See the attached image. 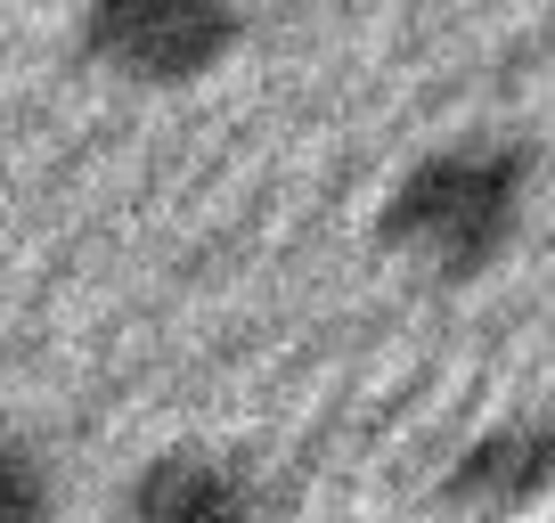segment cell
<instances>
[{"instance_id":"obj_1","label":"cell","mask_w":555,"mask_h":523,"mask_svg":"<svg viewBox=\"0 0 555 523\" xmlns=\"http://www.w3.org/2000/svg\"><path fill=\"white\" fill-rule=\"evenodd\" d=\"M539 196V148L515 131H457L392 173L376 245L425 286H482L522 245Z\"/></svg>"},{"instance_id":"obj_2","label":"cell","mask_w":555,"mask_h":523,"mask_svg":"<svg viewBox=\"0 0 555 523\" xmlns=\"http://www.w3.org/2000/svg\"><path fill=\"white\" fill-rule=\"evenodd\" d=\"M245 50V0H82V58L122 90H196Z\"/></svg>"},{"instance_id":"obj_3","label":"cell","mask_w":555,"mask_h":523,"mask_svg":"<svg viewBox=\"0 0 555 523\" xmlns=\"http://www.w3.org/2000/svg\"><path fill=\"white\" fill-rule=\"evenodd\" d=\"M555 499V434L539 409L474 425L441 467V507H457L466 523H506Z\"/></svg>"},{"instance_id":"obj_4","label":"cell","mask_w":555,"mask_h":523,"mask_svg":"<svg viewBox=\"0 0 555 523\" xmlns=\"http://www.w3.org/2000/svg\"><path fill=\"white\" fill-rule=\"evenodd\" d=\"M122 523H261V483L221 442H164L122 483Z\"/></svg>"},{"instance_id":"obj_5","label":"cell","mask_w":555,"mask_h":523,"mask_svg":"<svg viewBox=\"0 0 555 523\" xmlns=\"http://www.w3.org/2000/svg\"><path fill=\"white\" fill-rule=\"evenodd\" d=\"M0 523H57V467L17 425H0Z\"/></svg>"},{"instance_id":"obj_6","label":"cell","mask_w":555,"mask_h":523,"mask_svg":"<svg viewBox=\"0 0 555 523\" xmlns=\"http://www.w3.org/2000/svg\"><path fill=\"white\" fill-rule=\"evenodd\" d=\"M539 418H547V434H555V401H547V409H539Z\"/></svg>"}]
</instances>
